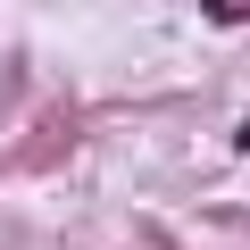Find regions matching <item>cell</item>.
<instances>
[{
	"mask_svg": "<svg viewBox=\"0 0 250 250\" xmlns=\"http://www.w3.org/2000/svg\"><path fill=\"white\" fill-rule=\"evenodd\" d=\"M242 150H250V117H242Z\"/></svg>",
	"mask_w": 250,
	"mask_h": 250,
	"instance_id": "2",
	"label": "cell"
},
{
	"mask_svg": "<svg viewBox=\"0 0 250 250\" xmlns=\"http://www.w3.org/2000/svg\"><path fill=\"white\" fill-rule=\"evenodd\" d=\"M208 17H217V25H242V17H250V0H208Z\"/></svg>",
	"mask_w": 250,
	"mask_h": 250,
	"instance_id": "1",
	"label": "cell"
}]
</instances>
